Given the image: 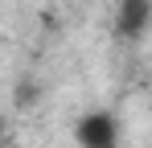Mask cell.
Wrapping results in <instances>:
<instances>
[{"label":"cell","mask_w":152,"mask_h":148,"mask_svg":"<svg viewBox=\"0 0 152 148\" xmlns=\"http://www.w3.org/2000/svg\"><path fill=\"white\" fill-rule=\"evenodd\" d=\"M148 21H152V4L148 0H124L119 4V29L127 37H140Z\"/></svg>","instance_id":"obj_2"},{"label":"cell","mask_w":152,"mask_h":148,"mask_svg":"<svg viewBox=\"0 0 152 148\" xmlns=\"http://www.w3.org/2000/svg\"><path fill=\"white\" fill-rule=\"evenodd\" d=\"M74 144L78 148H119V119L111 111H86L74 123Z\"/></svg>","instance_id":"obj_1"}]
</instances>
